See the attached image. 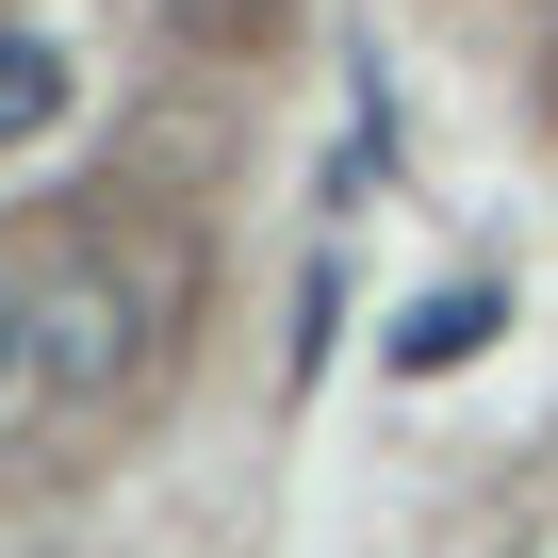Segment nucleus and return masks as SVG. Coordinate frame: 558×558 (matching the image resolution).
Here are the masks:
<instances>
[{
  "label": "nucleus",
  "mask_w": 558,
  "mask_h": 558,
  "mask_svg": "<svg viewBox=\"0 0 558 558\" xmlns=\"http://www.w3.org/2000/svg\"><path fill=\"white\" fill-rule=\"evenodd\" d=\"M66 116V66H50V34H0V148L17 132H50Z\"/></svg>",
  "instance_id": "obj_1"
},
{
  "label": "nucleus",
  "mask_w": 558,
  "mask_h": 558,
  "mask_svg": "<svg viewBox=\"0 0 558 558\" xmlns=\"http://www.w3.org/2000/svg\"><path fill=\"white\" fill-rule=\"evenodd\" d=\"M0 378H17V296H0Z\"/></svg>",
  "instance_id": "obj_3"
},
{
  "label": "nucleus",
  "mask_w": 558,
  "mask_h": 558,
  "mask_svg": "<svg viewBox=\"0 0 558 558\" xmlns=\"http://www.w3.org/2000/svg\"><path fill=\"white\" fill-rule=\"evenodd\" d=\"M476 345H493V296H427V313L395 329V362H411V378H444V362H476Z\"/></svg>",
  "instance_id": "obj_2"
}]
</instances>
